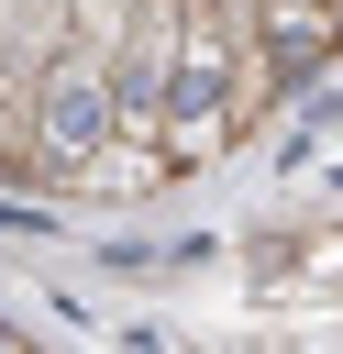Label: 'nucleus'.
<instances>
[{"mask_svg":"<svg viewBox=\"0 0 343 354\" xmlns=\"http://www.w3.org/2000/svg\"><path fill=\"white\" fill-rule=\"evenodd\" d=\"M177 33H188V0H133V33L111 55V122H122V144H155L166 88H177Z\"/></svg>","mask_w":343,"mask_h":354,"instance_id":"f03ea898","label":"nucleus"},{"mask_svg":"<svg viewBox=\"0 0 343 354\" xmlns=\"http://www.w3.org/2000/svg\"><path fill=\"white\" fill-rule=\"evenodd\" d=\"M100 144H122V122H111V55L66 44L33 77V177H77Z\"/></svg>","mask_w":343,"mask_h":354,"instance_id":"f257e3e1","label":"nucleus"},{"mask_svg":"<svg viewBox=\"0 0 343 354\" xmlns=\"http://www.w3.org/2000/svg\"><path fill=\"white\" fill-rule=\"evenodd\" d=\"M0 354H33V343H11V332H0Z\"/></svg>","mask_w":343,"mask_h":354,"instance_id":"6e6552de","label":"nucleus"},{"mask_svg":"<svg viewBox=\"0 0 343 354\" xmlns=\"http://www.w3.org/2000/svg\"><path fill=\"white\" fill-rule=\"evenodd\" d=\"M277 88H288V77H277V55H266V44H243V55H232V88H221V122L243 133V122H254Z\"/></svg>","mask_w":343,"mask_h":354,"instance_id":"39448f33","label":"nucleus"},{"mask_svg":"<svg viewBox=\"0 0 343 354\" xmlns=\"http://www.w3.org/2000/svg\"><path fill=\"white\" fill-rule=\"evenodd\" d=\"M122 33H133V0H66V44L122 55Z\"/></svg>","mask_w":343,"mask_h":354,"instance_id":"0eeeda50","label":"nucleus"},{"mask_svg":"<svg viewBox=\"0 0 343 354\" xmlns=\"http://www.w3.org/2000/svg\"><path fill=\"white\" fill-rule=\"evenodd\" d=\"M332 33H343V0H332Z\"/></svg>","mask_w":343,"mask_h":354,"instance_id":"1a4fd4ad","label":"nucleus"},{"mask_svg":"<svg viewBox=\"0 0 343 354\" xmlns=\"http://www.w3.org/2000/svg\"><path fill=\"white\" fill-rule=\"evenodd\" d=\"M144 177H166V155H155V144H100V155L77 166V188H144Z\"/></svg>","mask_w":343,"mask_h":354,"instance_id":"423d86ee","label":"nucleus"},{"mask_svg":"<svg viewBox=\"0 0 343 354\" xmlns=\"http://www.w3.org/2000/svg\"><path fill=\"white\" fill-rule=\"evenodd\" d=\"M254 44L277 55V77H299V66H321L343 33H332V0H254Z\"/></svg>","mask_w":343,"mask_h":354,"instance_id":"20e7f679","label":"nucleus"},{"mask_svg":"<svg viewBox=\"0 0 343 354\" xmlns=\"http://www.w3.org/2000/svg\"><path fill=\"white\" fill-rule=\"evenodd\" d=\"M66 55V0H0V88H33Z\"/></svg>","mask_w":343,"mask_h":354,"instance_id":"7ed1b4c3","label":"nucleus"}]
</instances>
